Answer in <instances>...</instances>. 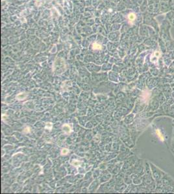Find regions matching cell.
Wrapping results in <instances>:
<instances>
[{"label":"cell","mask_w":174,"mask_h":194,"mask_svg":"<svg viewBox=\"0 0 174 194\" xmlns=\"http://www.w3.org/2000/svg\"><path fill=\"white\" fill-rule=\"evenodd\" d=\"M93 46L94 49H100L101 48V45L97 44H94Z\"/></svg>","instance_id":"7a4b0ae2"},{"label":"cell","mask_w":174,"mask_h":194,"mask_svg":"<svg viewBox=\"0 0 174 194\" xmlns=\"http://www.w3.org/2000/svg\"><path fill=\"white\" fill-rule=\"evenodd\" d=\"M68 153V150L67 149H64L62 151V155H66L67 153Z\"/></svg>","instance_id":"3957f363"},{"label":"cell","mask_w":174,"mask_h":194,"mask_svg":"<svg viewBox=\"0 0 174 194\" xmlns=\"http://www.w3.org/2000/svg\"><path fill=\"white\" fill-rule=\"evenodd\" d=\"M128 18H129V20L130 21H134V19H135L136 18L135 14L133 13L129 14L128 16Z\"/></svg>","instance_id":"6da1fadb"},{"label":"cell","mask_w":174,"mask_h":194,"mask_svg":"<svg viewBox=\"0 0 174 194\" xmlns=\"http://www.w3.org/2000/svg\"><path fill=\"white\" fill-rule=\"evenodd\" d=\"M73 164H74L75 165V166H77V165L78 164H79V162H77V161H74V162H73Z\"/></svg>","instance_id":"277c9868"}]
</instances>
